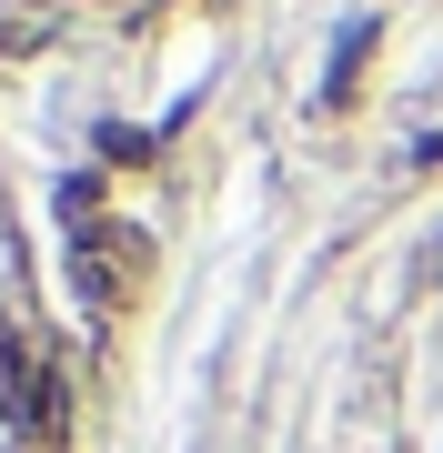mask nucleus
<instances>
[{"label": "nucleus", "mask_w": 443, "mask_h": 453, "mask_svg": "<svg viewBox=\"0 0 443 453\" xmlns=\"http://www.w3.org/2000/svg\"><path fill=\"white\" fill-rule=\"evenodd\" d=\"M363 50H373V20H353V31H343V50H332V71H323V111L353 91V61H363Z\"/></svg>", "instance_id": "f257e3e1"}]
</instances>
